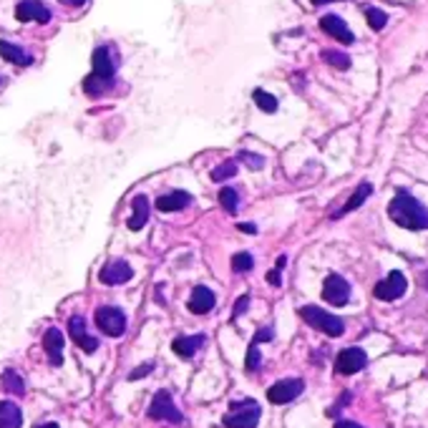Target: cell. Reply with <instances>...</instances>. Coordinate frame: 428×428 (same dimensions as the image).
<instances>
[{
	"label": "cell",
	"instance_id": "6da1fadb",
	"mask_svg": "<svg viewBox=\"0 0 428 428\" xmlns=\"http://www.w3.org/2000/svg\"><path fill=\"white\" fill-rule=\"evenodd\" d=\"M388 214L391 220L403 229H411V232H423L428 229V209L423 207L421 202L411 197V194H398L391 204H388Z\"/></svg>",
	"mask_w": 428,
	"mask_h": 428
},
{
	"label": "cell",
	"instance_id": "7a4b0ae2",
	"mask_svg": "<svg viewBox=\"0 0 428 428\" xmlns=\"http://www.w3.org/2000/svg\"><path fill=\"white\" fill-rule=\"evenodd\" d=\"M300 315H303V320L310 325V328L325 332V335H330V338H340V335L346 332V323H343L340 318H335L332 312L323 310V307L305 305L303 310H300Z\"/></svg>",
	"mask_w": 428,
	"mask_h": 428
},
{
	"label": "cell",
	"instance_id": "3957f363",
	"mask_svg": "<svg viewBox=\"0 0 428 428\" xmlns=\"http://www.w3.org/2000/svg\"><path fill=\"white\" fill-rule=\"evenodd\" d=\"M260 416H262L260 403L252 401V398H244V401H235L229 406V413L224 416L222 423L227 428H257Z\"/></svg>",
	"mask_w": 428,
	"mask_h": 428
},
{
	"label": "cell",
	"instance_id": "277c9868",
	"mask_svg": "<svg viewBox=\"0 0 428 428\" xmlns=\"http://www.w3.org/2000/svg\"><path fill=\"white\" fill-rule=\"evenodd\" d=\"M96 325L98 330L109 335V338H118V335H124L126 330V315L118 307H98L96 310Z\"/></svg>",
	"mask_w": 428,
	"mask_h": 428
},
{
	"label": "cell",
	"instance_id": "5b68a950",
	"mask_svg": "<svg viewBox=\"0 0 428 428\" xmlns=\"http://www.w3.org/2000/svg\"><path fill=\"white\" fill-rule=\"evenodd\" d=\"M149 418H154V421H172V423L184 421V416L179 413V408L174 406L172 395L166 393V391H159V393L154 395L152 406H149Z\"/></svg>",
	"mask_w": 428,
	"mask_h": 428
},
{
	"label": "cell",
	"instance_id": "8992f818",
	"mask_svg": "<svg viewBox=\"0 0 428 428\" xmlns=\"http://www.w3.org/2000/svg\"><path fill=\"white\" fill-rule=\"evenodd\" d=\"M305 383L300 378H287V380H277L275 386L267 391V401L275 406H285V403L295 401L297 395L303 393Z\"/></svg>",
	"mask_w": 428,
	"mask_h": 428
},
{
	"label": "cell",
	"instance_id": "52a82bcc",
	"mask_svg": "<svg viewBox=\"0 0 428 428\" xmlns=\"http://www.w3.org/2000/svg\"><path fill=\"white\" fill-rule=\"evenodd\" d=\"M406 277H403V272H398V269H393L391 275L386 277V280H380L378 285L373 287V295L378 297V300H386V303H391V300H398V297L406 295Z\"/></svg>",
	"mask_w": 428,
	"mask_h": 428
},
{
	"label": "cell",
	"instance_id": "ba28073f",
	"mask_svg": "<svg viewBox=\"0 0 428 428\" xmlns=\"http://www.w3.org/2000/svg\"><path fill=\"white\" fill-rule=\"evenodd\" d=\"M368 366V355L363 348H346V350H340L338 360H335V368H338V373L343 375H353L363 371Z\"/></svg>",
	"mask_w": 428,
	"mask_h": 428
},
{
	"label": "cell",
	"instance_id": "9c48e42d",
	"mask_svg": "<svg viewBox=\"0 0 428 428\" xmlns=\"http://www.w3.org/2000/svg\"><path fill=\"white\" fill-rule=\"evenodd\" d=\"M323 297L330 305H346L350 300V285L346 283V277L340 275H328L323 283Z\"/></svg>",
	"mask_w": 428,
	"mask_h": 428
},
{
	"label": "cell",
	"instance_id": "30bf717a",
	"mask_svg": "<svg viewBox=\"0 0 428 428\" xmlns=\"http://www.w3.org/2000/svg\"><path fill=\"white\" fill-rule=\"evenodd\" d=\"M15 18L21 23L35 21V23H48L51 21V10L43 6L41 0H23L15 8Z\"/></svg>",
	"mask_w": 428,
	"mask_h": 428
},
{
	"label": "cell",
	"instance_id": "8fae6325",
	"mask_svg": "<svg viewBox=\"0 0 428 428\" xmlns=\"http://www.w3.org/2000/svg\"><path fill=\"white\" fill-rule=\"evenodd\" d=\"M320 28H323L325 33L328 35H332L335 41H340V43H346V46H350L353 41H355V35H353V30L348 28V23L340 18V15H323L320 18Z\"/></svg>",
	"mask_w": 428,
	"mask_h": 428
},
{
	"label": "cell",
	"instance_id": "7c38bea8",
	"mask_svg": "<svg viewBox=\"0 0 428 428\" xmlns=\"http://www.w3.org/2000/svg\"><path fill=\"white\" fill-rule=\"evenodd\" d=\"M101 283L104 285H124L129 283L134 277V269L129 262H124V260H114V262H109L104 269H101Z\"/></svg>",
	"mask_w": 428,
	"mask_h": 428
},
{
	"label": "cell",
	"instance_id": "4fadbf2b",
	"mask_svg": "<svg viewBox=\"0 0 428 428\" xmlns=\"http://www.w3.org/2000/svg\"><path fill=\"white\" fill-rule=\"evenodd\" d=\"M69 332L83 353H93L98 348V340L89 335V330H86V320H83L81 315H73V318L69 320Z\"/></svg>",
	"mask_w": 428,
	"mask_h": 428
},
{
	"label": "cell",
	"instance_id": "5bb4252c",
	"mask_svg": "<svg viewBox=\"0 0 428 428\" xmlns=\"http://www.w3.org/2000/svg\"><path fill=\"white\" fill-rule=\"evenodd\" d=\"M93 76L104 78V81H114V73H116V63L111 58V51L109 46H98L93 51V71H91Z\"/></svg>",
	"mask_w": 428,
	"mask_h": 428
},
{
	"label": "cell",
	"instance_id": "9a60e30c",
	"mask_svg": "<svg viewBox=\"0 0 428 428\" xmlns=\"http://www.w3.org/2000/svg\"><path fill=\"white\" fill-rule=\"evenodd\" d=\"M214 303H217L214 292L209 290V287H204V285H199V287H194L192 290V297H189V310H192L194 315H207V312L214 307Z\"/></svg>",
	"mask_w": 428,
	"mask_h": 428
},
{
	"label": "cell",
	"instance_id": "2e32d148",
	"mask_svg": "<svg viewBox=\"0 0 428 428\" xmlns=\"http://www.w3.org/2000/svg\"><path fill=\"white\" fill-rule=\"evenodd\" d=\"M43 348L48 353L51 366H61L63 363V332L58 328H48L43 335Z\"/></svg>",
	"mask_w": 428,
	"mask_h": 428
},
{
	"label": "cell",
	"instance_id": "e0dca14e",
	"mask_svg": "<svg viewBox=\"0 0 428 428\" xmlns=\"http://www.w3.org/2000/svg\"><path fill=\"white\" fill-rule=\"evenodd\" d=\"M192 204V197L187 192H169V194H161L159 199H157V207L161 212H179V209L189 207Z\"/></svg>",
	"mask_w": 428,
	"mask_h": 428
},
{
	"label": "cell",
	"instance_id": "ac0fdd59",
	"mask_svg": "<svg viewBox=\"0 0 428 428\" xmlns=\"http://www.w3.org/2000/svg\"><path fill=\"white\" fill-rule=\"evenodd\" d=\"M204 343H207V335H187V338L174 340L172 348H174L177 355H181V358H192L199 348H204Z\"/></svg>",
	"mask_w": 428,
	"mask_h": 428
},
{
	"label": "cell",
	"instance_id": "d6986e66",
	"mask_svg": "<svg viewBox=\"0 0 428 428\" xmlns=\"http://www.w3.org/2000/svg\"><path fill=\"white\" fill-rule=\"evenodd\" d=\"M132 220H129V229H134V232H139V229L144 227L146 220H149V199H146L144 194H139V197H134L132 202Z\"/></svg>",
	"mask_w": 428,
	"mask_h": 428
},
{
	"label": "cell",
	"instance_id": "ffe728a7",
	"mask_svg": "<svg viewBox=\"0 0 428 428\" xmlns=\"http://www.w3.org/2000/svg\"><path fill=\"white\" fill-rule=\"evenodd\" d=\"M23 413L21 408L10 401H0V428H21Z\"/></svg>",
	"mask_w": 428,
	"mask_h": 428
},
{
	"label": "cell",
	"instance_id": "44dd1931",
	"mask_svg": "<svg viewBox=\"0 0 428 428\" xmlns=\"http://www.w3.org/2000/svg\"><path fill=\"white\" fill-rule=\"evenodd\" d=\"M0 55H3L6 61L15 63V66H30V63H33V58H30L21 46L8 43V41H0Z\"/></svg>",
	"mask_w": 428,
	"mask_h": 428
},
{
	"label": "cell",
	"instance_id": "7402d4cb",
	"mask_svg": "<svg viewBox=\"0 0 428 428\" xmlns=\"http://www.w3.org/2000/svg\"><path fill=\"white\" fill-rule=\"evenodd\" d=\"M371 192H373V187H371V184H368V181H363V184H360V187H358V192L353 194L350 199H348V204H346V207L340 209V212L335 214V217H343V214L353 212V209H358L360 204H363V202H366L368 197H371Z\"/></svg>",
	"mask_w": 428,
	"mask_h": 428
},
{
	"label": "cell",
	"instance_id": "603a6c76",
	"mask_svg": "<svg viewBox=\"0 0 428 428\" xmlns=\"http://www.w3.org/2000/svg\"><path fill=\"white\" fill-rule=\"evenodd\" d=\"M111 83H114V81H104V78H98V76H93V73H91V76L83 81V91H86L89 96H101L104 91H109Z\"/></svg>",
	"mask_w": 428,
	"mask_h": 428
},
{
	"label": "cell",
	"instance_id": "cb8c5ba5",
	"mask_svg": "<svg viewBox=\"0 0 428 428\" xmlns=\"http://www.w3.org/2000/svg\"><path fill=\"white\" fill-rule=\"evenodd\" d=\"M252 98H255V104L260 106L265 114H275L277 111V98L272 96V93H267V91L257 89L255 93H252Z\"/></svg>",
	"mask_w": 428,
	"mask_h": 428
},
{
	"label": "cell",
	"instance_id": "d4e9b609",
	"mask_svg": "<svg viewBox=\"0 0 428 428\" xmlns=\"http://www.w3.org/2000/svg\"><path fill=\"white\" fill-rule=\"evenodd\" d=\"M3 386L10 391V393H15V395H23L26 393V383H23V378L15 371H6L3 373Z\"/></svg>",
	"mask_w": 428,
	"mask_h": 428
},
{
	"label": "cell",
	"instance_id": "484cf974",
	"mask_svg": "<svg viewBox=\"0 0 428 428\" xmlns=\"http://www.w3.org/2000/svg\"><path fill=\"white\" fill-rule=\"evenodd\" d=\"M220 204L227 209L229 214H235L237 209H240V194H237L232 187H224L220 192Z\"/></svg>",
	"mask_w": 428,
	"mask_h": 428
},
{
	"label": "cell",
	"instance_id": "4316f807",
	"mask_svg": "<svg viewBox=\"0 0 428 428\" xmlns=\"http://www.w3.org/2000/svg\"><path fill=\"white\" fill-rule=\"evenodd\" d=\"M323 61L330 63V66H335V69H340V71L350 69V58H348L346 53H340V51H323Z\"/></svg>",
	"mask_w": 428,
	"mask_h": 428
},
{
	"label": "cell",
	"instance_id": "83f0119b",
	"mask_svg": "<svg viewBox=\"0 0 428 428\" xmlns=\"http://www.w3.org/2000/svg\"><path fill=\"white\" fill-rule=\"evenodd\" d=\"M366 18H368V26L373 28V30H383L388 23V15L380 8H366Z\"/></svg>",
	"mask_w": 428,
	"mask_h": 428
},
{
	"label": "cell",
	"instance_id": "f1b7e54d",
	"mask_svg": "<svg viewBox=\"0 0 428 428\" xmlns=\"http://www.w3.org/2000/svg\"><path fill=\"white\" fill-rule=\"evenodd\" d=\"M252 267H255V260H252L249 252H237V255L232 257V269H235V272H249Z\"/></svg>",
	"mask_w": 428,
	"mask_h": 428
},
{
	"label": "cell",
	"instance_id": "f546056e",
	"mask_svg": "<svg viewBox=\"0 0 428 428\" xmlns=\"http://www.w3.org/2000/svg\"><path fill=\"white\" fill-rule=\"evenodd\" d=\"M235 174H237V164H235V161H224V164H220L212 172V179L214 181H222V179H229V177H235Z\"/></svg>",
	"mask_w": 428,
	"mask_h": 428
},
{
	"label": "cell",
	"instance_id": "4dcf8cb0",
	"mask_svg": "<svg viewBox=\"0 0 428 428\" xmlns=\"http://www.w3.org/2000/svg\"><path fill=\"white\" fill-rule=\"evenodd\" d=\"M247 371H257L260 368V350H257V343L249 346V353H247V363H244Z\"/></svg>",
	"mask_w": 428,
	"mask_h": 428
},
{
	"label": "cell",
	"instance_id": "1f68e13d",
	"mask_svg": "<svg viewBox=\"0 0 428 428\" xmlns=\"http://www.w3.org/2000/svg\"><path fill=\"white\" fill-rule=\"evenodd\" d=\"M240 159H242V161H247L249 169H262V164H265L262 157H255V154H249V152H242V154H240Z\"/></svg>",
	"mask_w": 428,
	"mask_h": 428
},
{
	"label": "cell",
	"instance_id": "d6a6232c",
	"mask_svg": "<svg viewBox=\"0 0 428 428\" xmlns=\"http://www.w3.org/2000/svg\"><path fill=\"white\" fill-rule=\"evenodd\" d=\"M247 305H249V297L247 295H244V297H240V300H237V305H235V312H232V318H240V315H242V312H244V310H247Z\"/></svg>",
	"mask_w": 428,
	"mask_h": 428
},
{
	"label": "cell",
	"instance_id": "836d02e7",
	"mask_svg": "<svg viewBox=\"0 0 428 428\" xmlns=\"http://www.w3.org/2000/svg\"><path fill=\"white\" fill-rule=\"evenodd\" d=\"M152 363H146V366H141V368H136V371H134L132 375H129V378L132 380H136V378H141V375H146V373H152Z\"/></svg>",
	"mask_w": 428,
	"mask_h": 428
},
{
	"label": "cell",
	"instance_id": "e575fe53",
	"mask_svg": "<svg viewBox=\"0 0 428 428\" xmlns=\"http://www.w3.org/2000/svg\"><path fill=\"white\" fill-rule=\"evenodd\" d=\"M272 338V330H269V328H265V330H260L255 335V340H252V343H262V340H269Z\"/></svg>",
	"mask_w": 428,
	"mask_h": 428
},
{
	"label": "cell",
	"instance_id": "d590c367",
	"mask_svg": "<svg viewBox=\"0 0 428 428\" xmlns=\"http://www.w3.org/2000/svg\"><path fill=\"white\" fill-rule=\"evenodd\" d=\"M332 428H363V426H360V423H355V421H338Z\"/></svg>",
	"mask_w": 428,
	"mask_h": 428
},
{
	"label": "cell",
	"instance_id": "8d00e7d4",
	"mask_svg": "<svg viewBox=\"0 0 428 428\" xmlns=\"http://www.w3.org/2000/svg\"><path fill=\"white\" fill-rule=\"evenodd\" d=\"M240 229H242V232H247V235H257V227H255V224H244V222H242Z\"/></svg>",
	"mask_w": 428,
	"mask_h": 428
},
{
	"label": "cell",
	"instance_id": "74e56055",
	"mask_svg": "<svg viewBox=\"0 0 428 428\" xmlns=\"http://www.w3.org/2000/svg\"><path fill=\"white\" fill-rule=\"evenodd\" d=\"M61 3H63V6H71V8H81L86 0H61Z\"/></svg>",
	"mask_w": 428,
	"mask_h": 428
},
{
	"label": "cell",
	"instance_id": "f35d334b",
	"mask_svg": "<svg viewBox=\"0 0 428 428\" xmlns=\"http://www.w3.org/2000/svg\"><path fill=\"white\" fill-rule=\"evenodd\" d=\"M35 428H58V423H38Z\"/></svg>",
	"mask_w": 428,
	"mask_h": 428
},
{
	"label": "cell",
	"instance_id": "ab89813d",
	"mask_svg": "<svg viewBox=\"0 0 428 428\" xmlns=\"http://www.w3.org/2000/svg\"><path fill=\"white\" fill-rule=\"evenodd\" d=\"M312 3H315V6H323V3H330V0H312Z\"/></svg>",
	"mask_w": 428,
	"mask_h": 428
},
{
	"label": "cell",
	"instance_id": "60d3db41",
	"mask_svg": "<svg viewBox=\"0 0 428 428\" xmlns=\"http://www.w3.org/2000/svg\"><path fill=\"white\" fill-rule=\"evenodd\" d=\"M0 86H3V78H0Z\"/></svg>",
	"mask_w": 428,
	"mask_h": 428
}]
</instances>
